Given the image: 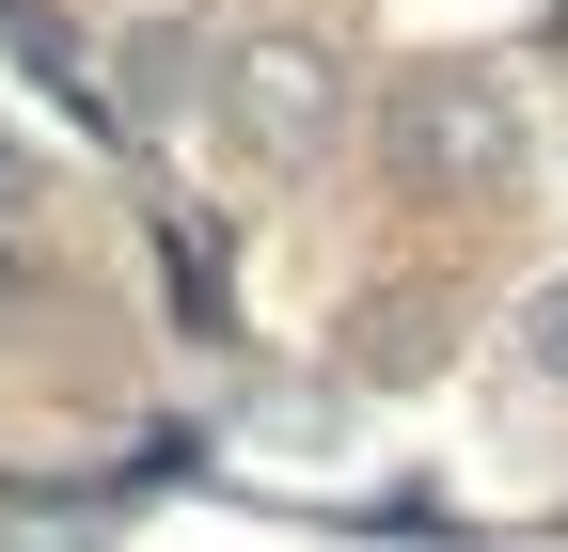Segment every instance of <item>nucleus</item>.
<instances>
[{
	"instance_id": "f257e3e1",
	"label": "nucleus",
	"mask_w": 568,
	"mask_h": 552,
	"mask_svg": "<svg viewBox=\"0 0 568 552\" xmlns=\"http://www.w3.org/2000/svg\"><path fill=\"white\" fill-rule=\"evenodd\" d=\"M379 159H395L410 205H489L521 174V111H506L489 63H426V80H395V111H379Z\"/></svg>"
},
{
	"instance_id": "f03ea898",
	"label": "nucleus",
	"mask_w": 568,
	"mask_h": 552,
	"mask_svg": "<svg viewBox=\"0 0 568 552\" xmlns=\"http://www.w3.org/2000/svg\"><path fill=\"white\" fill-rule=\"evenodd\" d=\"M237 143L268 174H316L332 159V48H301V32H253L237 48Z\"/></svg>"
},
{
	"instance_id": "7ed1b4c3",
	"label": "nucleus",
	"mask_w": 568,
	"mask_h": 552,
	"mask_svg": "<svg viewBox=\"0 0 568 552\" xmlns=\"http://www.w3.org/2000/svg\"><path fill=\"white\" fill-rule=\"evenodd\" d=\"M521 364H537V395H568V285L521 300Z\"/></svg>"
},
{
	"instance_id": "20e7f679",
	"label": "nucleus",
	"mask_w": 568,
	"mask_h": 552,
	"mask_svg": "<svg viewBox=\"0 0 568 552\" xmlns=\"http://www.w3.org/2000/svg\"><path fill=\"white\" fill-rule=\"evenodd\" d=\"M0 222H32V159L17 143H0Z\"/></svg>"
},
{
	"instance_id": "39448f33",
	"label": "nucleus",
	"mask_w": 568,
	"mask_h": 552,
	"mask_svg": "<svg viewBox=\"0 0 568 552\" xmlns=\"http://www.w3.org/2000/svg\"><path fill=\"white\" fill-rule=\"evenodd\" d=\"M0 237H17V222H0ZM0 285H17V253H0Z\"/></svg>"
}]
</instances>
